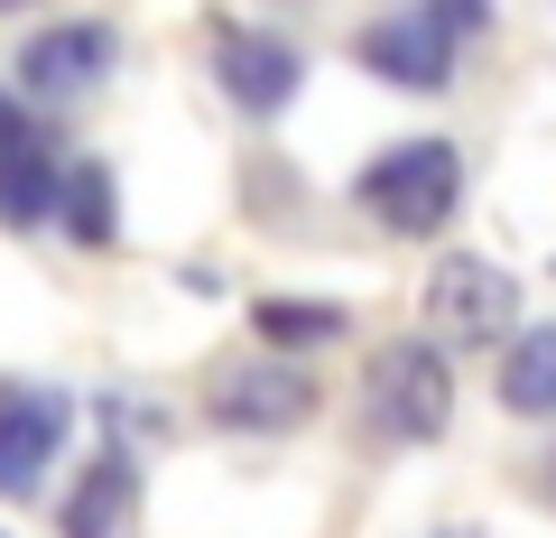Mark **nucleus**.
Masks as SVG:
<instances>
[{"label":"nucleus","mask_w":556,"mask_h":538,"mask_svg":"<svg viewBox=\"0 0 556 538\" xmlns=\"http://www.w3.org/2000/svg\"><path fill=\"white\" fill-rule=\"evenodd\" d=\"M455 196H464L455 140H399V149H380L371 177H362V204H371L390 233H445V223H455Z\"/></svg>","instance_id":"obj_1"},{"label":"nucleus","mask_w":556,"mask_h":538,"mask_svg":"<svg viewBox=\"0 0 556 538\" xmlns=\"http://www.w3.org/2000/svg\"><path fill=\"white\" fill-rule=\"evenodd\" d=\"M371 418L380 437H445V418H455V372H445L437 343H380L371 353Z\"/></svg>","instance_id":"obj_2"},{"label":"nucleus","mask_w":556,"mask_h":538,"mask_svg":"<svg viewBox=\"0 0 556 538\" xmlns=\"http://www.w3.org/2000/svg\"><path fill=\"white\" fill-rule=\"evenodd\" d=\"M427 316H437L455 343H501L510 316H519V288H510V270L455 251V260H437V279H427Z\"/></svg>","instance_id":"obj_3"},{"label":"nucleus","mask_w":556,"mask_h":538,"mask_svg":"<svg viewBox=\"0 0 556 538\" xmlns=\"http://www.w3.org/2000/svg\"><path fill=\"white\" fill-rule=\"evenodd\" d=\"M112 75V28L102 20H56L20 47V93L38 102H65V93H93Z\"/></svg>","instance_id":"obj_4"},{"label":"nucleus","mask_w":556,"mask_h":538,"mask_svg":"<svg viewBox=\"0 0 556 538\" xmlns=\"http://www.w3.org/2000/svg\"><path fill=\"white\" fill-rule=\"evenodd\" d=\"M65 427H75V409H65L56 390H10V399H0V492H10V501H28L47 483Z\"/></svg>","instance_id":"obj_5"},{"label":"nucleus","mask_w":556,"mask_h":538,"mask_svg":"<svg viewBox=\"0 0 556 538\" xmlns=\"http://www.w3.org/2000/svg\"><path fill=\"white\" fill-rule=\"evenodd\" d=\"M214 418L223 427H251V437H278V427H306L316 418V380L288 372V362H260V372H232L214 390Z\"/></svg>","instance_id":"obj_6"},{"label":"nucleus","mask_w":556,"mask_h":538,"mask_svg":"<svg viewBox=\"0 0 556 538\" xmlns=\"http://www.w3.org/2000/svg\"><path fill=\"white\" fill-rule=\"evenodd\" d=\"M362 65H371L380 84H399V93H437L445 65H455V38H445L427 10H408V20H380L371 38H362Z\"/></svg>","instance_id":"obj_7"},{"label":"nucleus","mask_w":556,"mask_h":538,"mask_svg":"<svg viewBox=\"0 0 556 538\" xmlns=\"http://www.w3.org/2000/svg\"><path fill=\"white\" fill-rule=\"evenodd\" d=\"M298 47H278V38H223V93L241 102V112H278V102L298 93Z\"/></svg>","instance_id":"obj_8"},{"label":"nucleus","mask_w":556,"mask_h":538,"mask_svg":"<svg viewBox=\"0 0 556 538\" xmlns=\"http://www.w3.org/2000/svg\"><path fill=\"white\" fill-rule=\"evenodd\" d=\"M130 501H139L130 455H93V464H84V483H75V501H65V538H121Z\"/></svg>","instance_id":"obj_9"},{"label":"nucleus","mask_w":556,"mask_h":538,"mask_svg":"<svg viewBox=\"0 0 556 538\" xmlns=\"http://www.w3.org/2000/svg\"><path fill=\"white\" fill-rule=\"evenodd\" d=\"M501 409L519 418H556V325H529L501 362Z\"/></svg>","instance_id":"obj_10"},{"label":"nucleus","mask_w":556,"mask_h":538,"mask_svg":"<svg viewBox=\"0 0 556 538\" xmlns=\"http://www.w3.org/2000/svg\"><path fill=\"white\" fill-rule=\"evenodd\" d=\"M56 214H65V233H75L84 251H112V177H102L93 159L56 167Z\"/></svg>","instance_id":"obj_11"},{"label":"nucleus","mask_w":556,"mask_h":538,"mask_svg":"<svg viewBox=\"0 0 556 538\" xmlns=\"http://www.w3.org/2000/svg\"><path fill=\"white\" fill-rule=\"evenodd\" d=\"M56 214V167L38 149H0V223H47Z\"/></svg>","instance_id":"obj_12"},{"label":"nucleus","mask_w":556,"mask_h":538,"mask_svg":"<svg viewBox=\"0 0 556 538\" xmlns=\"http://www.w3.org/2000/svg\"><path fill=\"white\" fill-rule=\"evenodd\" d=\"M251 325L269 343H334L343 335V306H325V298H260Z\"/></svg>","instance_id":"obj_13"},{"label":"nucleus","mask_w":556,"mask_h":538,"mask_svg":"<svg viewBox=\"0 0 556 538\" xmlns=\"http://www.w3.org/2000/svg\"><path fill=\"white\" fill-rule=\"evenodd\" d=\"M427 20H437L445 38H473V28H492V0H437Z\"/></svg>","instance_id":"obj_14"},{"label":"nucleus","mask_w":556,"mask_h":538,"mask_svg":"<svg viewBox=\"0 0 556 538\" xmlns=\"http://www.w3.org/2000/svg\"><path fill=\"white\" fill-rule=\"evenodd\" d=\"M0 149H38V121H28L20 102H0Z\"/></svg>","instance_id":"obj_15"}]
</instances>
